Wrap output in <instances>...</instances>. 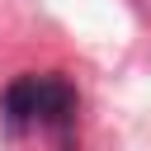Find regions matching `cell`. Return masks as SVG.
Returning <instances> with one entry per match:
<instances>
[{"instance_id": "obj_1", "label": "cell", "mask_w": 151, "mask_h": 151, "mask_svg": "<svg viewBox=\"0 0 151 151\" xmlns=\"http://www.w3.org/2000/svg\"><path fill=\"white\" fill-rule=\"evenodd\" d=\"M80 123V94L61 71L14 76L0 94V132L9 142H52L71 146Z\"/></svg>"}]
</instances>
